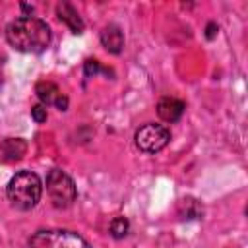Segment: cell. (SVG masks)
I'll list each match as a JSON object with an SVG mask.
<instances>
[{"label": "cell", "instance_id": "cell-1", "mask_svg": "<svg viewBox=\"0 0 248 248\" xmlns=\"http://www.w3.org/2000/svg\"><path fill=\"white\" fill-rule=\"evenodd\" d=\"M6 39L10 46H14L19 52L37 54L43 52L50 43V29L48 25L33 16H23L14 19L6 27Z\"/></svg>", "mask_w": 248, "mask_h": 248}, {"label": "cell", "instance_id": "cell-2", "mask_svg": "<svg viewBox=\"0 0 248 248\" xmlns=\"http://www.w3.org/2000/svg\"><path fill=\"white\" fill-rule=\"evenodd\" d=\"M6 194H8V200L10 203L19 209V211H29L33 209L39 200H41V194H43V184H41V178L31 172V170H19L12 176V180L8 182V188H6Z\"/></svg>", "mask_w": 248, "mask_h": 248}, {"label": "cell", "instance_id": "cell-3", "mask_svg": "<svg viewBox=\"0 0 248 248\" xmlns=\"http://www.w3.org/2000/svg\"><path fill=\"white\" fill-rule=\"evenodd\" d=\"M46 192L50 196V202L58 209H66L74 203L78 192L74 180L60 169H52L46 174Z\"/></svg>", "mask_w": 248, "mask_h": 248}, {"label": "cell", "instance_id": "cell-4", "mask_svg": "<svg viewBox=\"0 0 248 248\" xmlns=\"http://www.w3.org/2000/svg\"><path fill=\"white\" fill-rule=\"evenodd\" d=\"M134 140H136V145L143 153H157L163 147H167V143L170 141V132L163 124L149 122V124H143L141 128H138Z\"/></svg>", "mask_w": 248, "mask_h": 248}, {"label": "cell", "instance_id": "cell-5", "mask_svg": "<svg viewBox=\"0 0 248 248\" xmlns=\"http://www.w3.org/2000/svg\"><path fill=\"white\" fill-rule=\"evenodd\" d=\"M48 248H91L79 234L72 231H50L43 234Z\"/></svg>", "mask_w": 248, "mask_h": 248}, {"label": "cell", "instance_id": "cell-6", "mask_svg": "<svg viewBox=\"0 0 248 248\" xmlns=\"http://www.w3.org/2000/svg\"><path fill=\"white\" fill-rule=\"evenodd\" d=\"M35 91H37V97L43 101L45 107L46 105H56L58 110H66L68 108V99L60 93V89L52 81H39Z\"/></svg>", "mask_w": 248, "mask_h": 248}, {"label": "cell", "instance_id": "cell-7", "mask_svg": "<svg viewBox=\"0 0 248 248\" xmlns=\"http://www.w3.org/2000/svg\"><path fill=\"white\" fill-rule=\"evenodd\" d=\"M184 112V103L180 99H174V97H163L159 103H157V114L165 120V122H176L180 120Z\"/></svg>", "mask_w": 248, "mask_h": 248}, {"label": "cell", "instance_id": "cell-8", "mask_svg": "<svg viewBox=\"0 0 248 248\" xmlns=\"http://www.w3.org/2000/svg\"><path fill=\"white\" fill-rule=\"evenodd\" d=\"M27 151V143L19 138H8L0 143V161L10 163V161H19Z\"/></svg>", "mask_w": 248, "mask_h": 248}, {"label": "cell", "instance_id": "cell-9", "mask_svg": "<svg viewBox=\"0 0 248 248\" xmlns=\"http://www.w3.org/2000/svg\"><path fill=\"white\" fill-rule=\"evenodd\" d=\"M101 43H103V46H105L108 52L118 54V52L122 50V46H124V35H122V31H120V27L114 25V23L107 25V27L101 31Z\"/></svg>", "mask_w": 248, "mask_h": 248}, {"label": "cell", "instance_id": "cell-10", "mask_svg": "<svg viewBox=\"0 0 248 248\" xmlns=\"http://www.w3.org/2000/svg\"><path fill=\"white\" fill-rule=\"evenodd\" d=\"M56 14H58L60 21H64V23L72 29V33H76V35L83 33V21H81L79 14L76 12V8H74L72 4H68V2L58 4V6H56Z\"/></svg>", "mask_w": 248, "mask_h": 248}, {"label": "cell", "instance_id": "cell-11", "mask_svg": "<svg viewBox=\"0 0 248 248\" xmlns=\"http://www.w3.org/2000/svg\"><path fill=\"white\" fill-rule=\"evenodd\" d=\"M180 215L184 217V219H198L200 215H202V205L196 202V200H192V198H186V200H182L180 202Z\"/></svg>", "mask_w": 248, "mask_h": 248}, {"label": "cell", "instance_id": "cell-12", "mask_svg": "<svg viewBox=\"0 0 248 248\" xmlns=\"http://www.w3.org/2000/svg\"><path fill=\"white\" fill-rule=\"evenodd\" d=\"M128 231H130V223H128L124 217L112 219V223H110V234H112L114 238H124V236L128 234Z\"/></svg>", "mask_w": 248, "mask_h": 248}, {"label": "cell", "instance_id": "cell-13", "mask_svg": "<svg viewBox=\"0 0 248 248\" xmlns=\"http://www.w3.org/2000/svg\"><path fill=\"white\" fill-rule=\"evenodd\" d=\"M31 116H33L35 122L43 124V122L46 120V107H45L43 103H41V105H35V107L31 108Z\"/></svg>", "mask_w": 248, "mask_h": 248}, {"label": "cell", "instance_id": "cell-14", "mask_svg": "<svg viewBox=\"0 0 248 248\" xmlns=\"http://www.w3.org/2000/svg\"><path fill=\"white\" fill-rule=\"evenodd\" d=\"M99 70H101V66H99L97 60H87L85 62V76H95Z\"/></svg>", "mask_w": 248, "mask_h": 248}, {"label": "cell", "instance_id": "cell-15", "mask_svg": "<svg viewBox=\"0 0 248 248\" xmlns=\"http://www.w3.org/2000/svg\"><path fill=\"white\" fill-rule=\"evenodd\" d=\"M205 35H207V39H213V37L217 35V25H215V23H209V25H207V33H205Z\"/></svg>", "mask_w": 248, "mask_h": 248}, {"label": "cell", "instance_id": "cell-16", "mask_svg": "<svg viewBox=\"0 0 248 248\" xmlns=\"http://www.w3.org/2000/svg\"><path fill=\"white\" fill-rule=\"evenodd\" d=\"M21 8L23 12H33V6H27V4H21Z\"/></svg>", "mask_w": 248, "mask_h": 248}]
</instances>
